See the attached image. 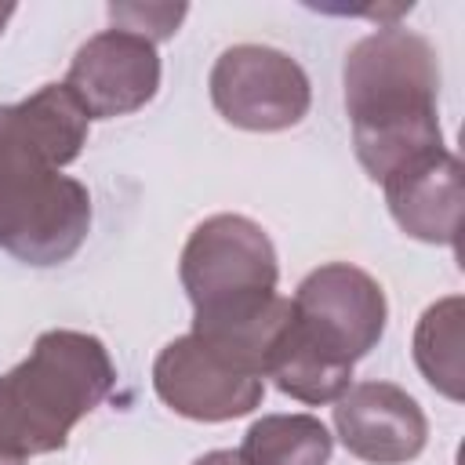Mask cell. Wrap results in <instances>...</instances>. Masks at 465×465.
<instances>
[{
	"instance_id": "obj_8",
	"label": "cell",
	"mask_w": 465,
	"mask_h": 465,
	"mask_svg": "<svg viewBox=\"0 0 465 465\" xmlns=\"http://www.w3.org/2000/svg\"><path fill=\"white\" fill-rule=\"evenodd\" d=\"M160 73L156 44L124 29H102L76 47L62 84L91 120H116L156 98Z\"/></svg>"
},
{
	"instance_id": "obj_5",
	"label": "cell",
	"mask_w": 465,
	"mask_h": 465,
	"mask_svg": "<svg viewBox=\"0 0 465 465\" xmlns=\"http://www.w3.org/2000/svg\"><path fill=\"white\" fill-rule=\"evenodd\" d=\"M218 116L240 131H287L305 120L312 105V84L302 62L269 44L225 47L207 76Z\"/></svg>"
},
{
	"instance_id": "obj_10",
	"label": "cell",
	"mask_w": 465,
	"mask_h": 465,
	"mask_svg": "<svg viewBox=\"0 0 465 465\" xmlns=\"http://www.w3.org/2000/svg\"><path fill=\"white\" fill-rule=\"evenodd\" d=\"M392 222L421 243L458 251L461 232V163L450 149L381 182Z\"/></svg>"
},
{
	"instance_id": "obj_6",
	"label": "cell",
	"mask_w": 465,
	"mask_h": 465,
	"mask_svg": "<svg viewBox=\"0 0 465 465\" xmlns=\"http://www.w3.org/2000/svg\"><path fill=\"white\" fill-rule=\"evenodd\" d=\"M153 389L174 414L218 425L251 414L265 396V378L189 331L156 352Z\"/></svg>"
},
{
	"instance_id": "obj_9",
	"label": "cell",
	"mask_w": 465,
	"mask_h": 465,
	"mask_svg": "<svg viewBox=\"0 0 465 465\" xmlns=\"http://www.w3.org/2000/svg\"><path fill=\"white\" fill-rule=\"evenodd\" d=\"M334 432L341 447L367 465H407L429 443L421 403L392 381H352L334 400Z\"/></svg>"
},
{
	"instance_id": "obj_4",
	"label": "cell",
	"mask_w": 465,
	"mask_h": 465,
	"mask_svg": "<svg viewBox=\"0 0 465 465\" xmlns=\"http://www.w3.org/2000/svg\"><path fill=\"white\" fill-rule=\"evenodd\" d=\"M91 214L80 178L0 138V251L36 269L62 265L84 247Z\"/></svg>"
},
{
	"instance_id": "obj_14",
	"label": "cell",
	"mask_w": 465,
	"mask_h": 465,
	"mask_svg": "<svg viewBox=\"0 0 465 465\" xmlns=\"http://www.w3.org/2000/svg\"><path fill=\"white\" fill-rule=\"evenodd\" d=\"M331 429L316 414H262L243 432L236 458L243 465H327Z\"/></svg>"
},
{
	"instance_id": "obj_13",
	"label": "cell",
	"mask_w": 465,
	"mask_h": 465,
	"mask_svg": "<svg viewBox=\"0 0 465 465\" xmlns=\"http://www.w3.org/2000/svg\"><path fill=\"white\" fill-rule=\"evenodd\" d=\"M461 320H465L461 294H447L421 312V320L414 327V341H411V352H414L421 378L440 396H447L450 403H461V396H465Z\"/></svg>"
},
{
	"instance_id": "obj_12",
	"label": "cell",
	"mask_w": 465,
	"mask_h": 465,
	"mask_svg": "<svg viewBox=\"0 0 465 465\" xmlns=\"http://www.w3.org/2000/svg\"><path fill=\"white\" fill-rule=\"evenodd\" d=\"M352 367L356 363L334 356L323 341H316L309 327L294 316V309L287 312L283 327L276 331L265 352V378H272L283 396L309 407L334 403L352 385Z\"/></svg>"
},
{
	"instance_id": "obj_7",
	"label": "cell",
	"mask_w": 465,
	"mask_h": 465,
	"mask_svg": "<svg viewBox=\"0 0 465 465\" xmlns=\"http://www.w3.org/2000/svg\"><path fill=\"white\" fill-rule=\"evenodd\" d=\"M291 309L316 341H323L349 363L363 360L381 341L389 320L381 283L367 269L349 262H327L312 269L298 283Z\"/></svg>"
},
{
	"instance_id": "obj_3",
	"label": "cell",
	"mask_w": 465,
	"mask_h": 465,
	"mask_svg": "<svg viewBox=\"0 0 465 465\" xmlns=\"http://www.w3.org/2000/svg\"><path fill=\"white\" fill-rule=\"evenodd\" d=\"M116 385L102 338L73 327L44 331L29 356L0 374V458L54 454Z\"/></svg>"
},
{
	"instance_id": "obj_18",
	"label": "cell",
	"mask_w": 465,
	"mask_h": 465,
	"mask_svg": "<svg viewBox=\"0 0 465 465\" xmlns=\"http://www.w3.org/2000/svg\"><path fill=\"white\" fill-rule=\"evenodd\" d=\"M0 465H25V461H18V458H0Z\"/></svg>"
},
{
	"instance_id": "obj_11",
	"label": "cell",
	"mask_w": 465,
	"mask_h": 465,
	"mask_svg": "<svg viewBox=\"0 0 465 465\" xmlns=\"http://www.w3.org/2000/svg\"><path fill=\"white\" fill-rule=\"evenodd\" d=\"M91 116L65 84H44L22 102L0 105V138L15 142L54 167H69L87 145Z\"/></svg>"
},
{
	"instance_id": "obj_2",
	"label": "cell",
	"mask_w": 465,
	"mask_h": 465,
	"mask_svg": "<svg viewBox=\"0 0 465 465\" xmlns=\"http://www.w3.org/2000/svg\"><path fill=\"white\" fill-rule=\"evenodd\" d=\"M178 280L193 334L265 378V352L291 312V298L276 291L280 258L269 232L247 214L203 218L182 247Z\"/></svg>"
},
{
	"instance_id": "obj_17",
	"label": "cell",
	"mask_w": 465,
	"mask_h": 465,
	"mask_svg": "<svg viewBox=\"0 0 465 465\" xmlns=\"http://www.w3.org/2000/svg\"><path fill=\"white\" fill-rule=\"evenodd\" d=\"M15 11H18L15 4H0V33H4V29H7V22L15 18Z\"/></svg>"
},
{
	"instance_id": "obj_16",
	"label": "cell",
	"mask_w": 465,
	"mask_h": 465,
	"mask_svg": "<svg viewBox=\"0 0 465 465\" xmlns=\"http://www.w3.org/2000/svg\"><path fill=\"white\" fill-rule=\"evenodd\" d=\"M193 465H243V461L236 458V450H207V454H200Z\"/></svg>"
},
{
	"instance_id": "obj_15",
	"label": "cell",
	"mask_w": 465,
	"mask_h": 465,
	"mask_svg": "<svg viewBox=\"0 0 465 465\" xmlns=\"http://www.w3.org/2000/svg\"><path fill=\"white\" fill-rule=\"evenodd\" d=\"M185 15H189V4H109L113 29L134 33L149 44L171 40L185 22Z\"/></svg>"
},
{
	"instance_id": "obj_1",
	"label": "cell",
	"mask_w": 465,
	"mask_h": 465,
	"mask_svg": "<svg viewBox=\"0 0 465 465\" xmlns=\"http://www.w3.org/2000/svg\"><path fill=\"white\" fill-rule=\"evenodd\" d=\"M345 116L363 171L381 185L443 153L440 62L432 44L403 25H378L341 62Z\"/></svg>"
}]
</instances>
